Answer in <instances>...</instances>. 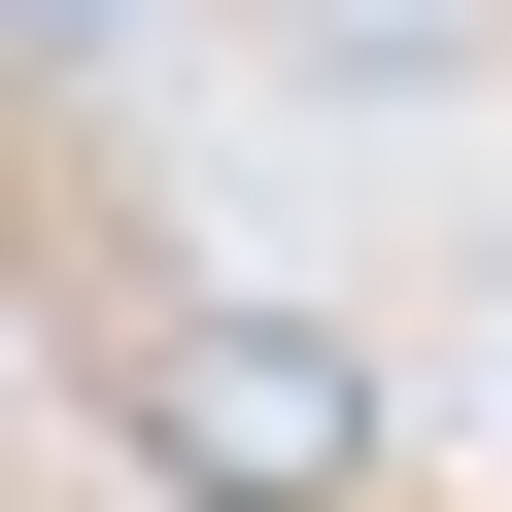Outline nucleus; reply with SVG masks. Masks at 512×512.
I'll list each match as a JSON object with an SVG mask.
<instances>
[{
	"label": "nucleus",
	"mask_w": 512,
	"mask_h": 512,
	"mask_svg": "<svg viewBox=\"0 0 512 512\" xmlns=\"http://www.w3.org/2000/svg\"><path fill=\"white\" fill-rule=\"evenodd\" d=\"M137 444H171L205 512H342V478H376V376H342L308 308H171V342H137Z\"/></svg>",
	"instance_id": "obj_1"
}]
</instances>
